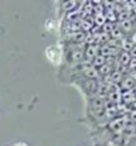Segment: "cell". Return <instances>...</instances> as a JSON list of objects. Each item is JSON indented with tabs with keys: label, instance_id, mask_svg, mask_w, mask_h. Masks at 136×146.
Instances as JSON below:
<instances>
[{
	"label": "cell",
	"instance_id": "8fae6325",
	"mask_svg": "<svg viewBox=\"0 0 136 146\" xmlns=\"http://www.w3.org/2000/svg\"><path fill=\"white\" fill-rule=\"evenodd\" d=\"M78 5V3L76 1H67V3H63L62 4V8H63V11L64 12H72L75 11V7Z\"/></svg>",
	"mask_w": 136,
	"mask_h": 146
},
{
	"label": "cell",
	"instance_id": "8992f818",
	"mask_svg": "<svg viewBox=\"0 0 136 146\" xmlns=\"http://www.w3.org/2000/svg\"><path fill=\"white\" fill-rule=\"evenodd\" d=\"M119 27L121 28V31L124 32V33H129V32H132V33H133V29H135V23H133L132 19H127V20H124V21H120Z\"/></svg>",
	"mask_w": 136,
	"mask_h": 146
},
{
	"label": "cell",
	"instance_id": "2e32d148",
	"mask_svg": "<svg viewBox=\"0 0 136 146\" xmlns=\"http://www.w3.org/2000/svg\"><path fill=\"white\" fill-rule=\"evenodd\" d=\"M131 109H132V110H136V100L133 101V104L131 105Z\"/></svg>",
	"mask_w": 136,
	"mask_h": 146
},
{
	"label": "cell",
	"instance_id": "7c38bea8",
	"mask_svg": "<svg viewBox=\"0 0 136 146\" xmlns=\"http://www.w3.org/2000/svg\"><path fill=\"white\" fill-rule=\"evenodd\" d=\"M113 70H115V69H113V66L108 65V64H105V65H103L100 69H99V73H100V74H103V76H105V74H107V76H109Z\"/></svg>",
	"mask_w": 136,
	"mask_h": 146
},
{
	"label": "cell",
	"instance_id": "9c48e42d",
	"mask_svg": "<svg viewBox=\"0 0 136 146\" xmlns=\"http://www.w3.org/2000/svg\"><path fill=\"white\" fill-rule=\"evenodd\" d=\"M133 46H135V44H133L129 38H123V40H120V49L123 50V52H131V50L133 49Z\"/></svg>",
	"mask_w": 136,
	"mask_h": 146
},
{
	"label": "cell",
	"instance_id": "5b68a950",
	"mask_svg": "<svg viewBox=\"0 0 136 146\" xmlns=\"http://www.w3.org/2000/svg\"><path fill=\"white\" fill-rule=\"evenodd\" d=\"M121 98H123V104L131 105L133 104V101L136 100V93L133 90H127V92H121Z\"/></svg>",
	"mask_w": 136,
	"mask_h": 146
},
{
	"label": "cell",
	"instance_id": "52a82bcc",
	"mask_svg": "<svg viewBox=\"0 0 136 146\" xmlns=\"http://www.w3.org/2000/svg\"><path fill=\"white\" fill-rule=\"evenodd\" d=\"M131 58H132V56H131L129 52H121V53L119 54L117 60H119V62H120V65L123 66V68H127L129 61H131Z\"/></svg>",
	"mask_w": 136,
	"mask_h": 146
},
{
	"label": "cell",
	"instance_id": "30bf717a",
	"mask_svg": "<svg viewBox=\"0 0 136 146\" xmlns=\"http://www.w3.org/2000/svg\"><path fill=\"white\" fill-rule=\"evenodd\" d=\"M111 38H113V40H123L124 38V32L121 31V28L120 27H117V28H113V31L111 32Z\"/></svg>",
	"mask_w": 136,
	"mask_h": 146
},
{
	"label": "cell",
	"instance_id": "3957f363",
	"mask_svg": "<svg viewBox=\"0 0 136 146\" xmlns=\"http://www.w3.org/2000/svg\"><path fill=\"white\" fill-rule=\"evenodd\" d=\"M97 54H100V45H87L84 49V56H86L87 61H92Z\"/></svg>",
	"mask_w": 136,
	"mask_h": 146
},
{
	"label": "cell",
	"instance_id": "4fadbf2b",
	"mask_svg": "<svg viewBox=\"0 0 136 146\" xmlns=\"http://www.w3.org/2000/svg\"><path fill=\"white\" fill-rule=\"evenodd\" d=\"M127 69H128V72H133V70H136V58H133V57L131 58V61H129Z\"/></svg>",
	"mask_w": 136,
	"mask_h": 146
},
{
	"label": "cell",
	"instance_id": "5bb4252c",
	"mask_svg": "<svg viewBox=\"0 0 136 146\" xmlns=\"http://www.w3.org/2000/svg\"><path fill=\"white\" fill-rule=\"evenodd\" d=\"M129 40H131V41H132L133 44H135V45H136V31L133 32L132 35H131V37H129Z\"/></svg>",
	"mask_w": 136,
	"mask_h": 146
},
{
	"label": "cell",
	"instance_id": "ba28073f",
	"mask_svg": "<svg viewBox=\"0 0 136 146\" xmlns=\"http://www.w3.org/2000/svg\"><path fill=\"white\" fill-rule=\"evenodd\" d=\"M91 64H92L93 68H96V69H100L101 66L107 64V58H105L104 56H101V54H97L96 57H95L92 61H91Z\"/></svg>",
	"mask_w": 136,
	"mask_h": 146
},
{
	"label": "cell",
	"instance_id": "9a60e30c",
	"mask_svg": "<svg viewBox=\"0 0 136 146\" xmlns=\"http://www.w3.org/2000/svg\"><path fill=\"white\" fill-rule=\"evenodd\" d=\"M129 53H131V56H132L133 58H136V45L133 46V49L131 50V52H129Z\"/></svg>",
	"mask_w": 136,
	"mask_h": 146
},
{
	"label": "cell",
	"instance_id": "7a4b0ae2",
	"mask_svg": "<svg viewBox=\"0 0 136 146\" xmlns=\"http://www.w3.org/2000/svg\"><path fill=\"white\" fill-rule=\"evenodd\" d=\"M99 81L97 80H83L82 81V85L83 88H84V90H86L88 94H90V98L91 97H95L97 93V89H99Z\"/></svg>",
	"mask_w": 136,
	"mask_h": 146
},
{
	"label": "cell",
	"instance_id": "277c9868",
	"mask_svg": "<svg viewBox=\"0 0 136 146\" xmlns=\"http://www.w3.org/2000/svg\"><path fill=\"white\" fill-rule=\"evenodd\" d=\"M136 86V81L132 80L129 76H125L123 78L120 84H119V88H120L121 92H127V90H133V88Z\"/></svg>",
	"mask_w": 136,
	"mask_h": 146
},
{
	"label": "cell",
	"instance_id": "6da1fadb",
	"mask_svg": "<svg viewBox=\"0 0 136 146\" xmlns=\"http://www.w3.org/2000/svg\"><path fill=\"white\" fill-rule=\"evenodd\" d=\"M46 54L47 58L52 64H60V61H62V50L59 49L58 46H48L46 50Z\"/></svg>",
	"mask_w": 136,
	"mask_h": 146
},
{
	"label": "cell",
	"instance_id": "e0dca14e",
	"mask_svg": "<svg viewBox=\"0 0 136 146\" xmlns=\"http://www.w3.org/2000/svg\"><path fill=\"white\" fill-rule=\"evenodd\" d=\"M13 146H27L25 143H16V145H13Z\"/></svg>",
	"mask_w": 136,
	"mask_h": 146
}]
</instances>
